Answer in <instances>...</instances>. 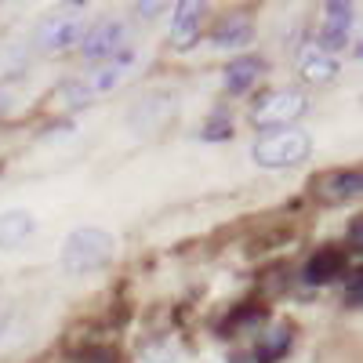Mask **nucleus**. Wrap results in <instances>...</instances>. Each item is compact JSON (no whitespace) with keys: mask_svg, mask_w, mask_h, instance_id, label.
<instances>
[{"mask_svg":"<svg viewBox=\"0 0 363 363\" xmlns=\"http://www.w3.org/2000/svg\"><path fill=\"white\" fill-rule=\"evenodd\" d=\"M116 240L106 229L95 225H80L62 240V269L73 277H87V272H99L113 262Z\"/></svg>","mask_w":363,"mask_h":363,"instance_id":"nucleus-1","label":"nucleus"},{"mask_svg":"<svg viewBox=\"0 0 363 363\" xmlns=\"http://www.w3.org/2000/svg\"><path fill=\"white\" fill-rule=\"evenodd\" d=\"M313 153V138L301 128H284V131H265L251 145V160L258 167H298Z\"/></svg>","mask_w":363,"mask_h":363,"instance_id":"nucleus-2","label":"nucleus"},{"mask_svg":"<svg viewBox=\"0 0 363 363\" xmlns=\"http://www.w3.org/2000/svg\"><path fill=\"white\" fill-rule=\"evenodd\" d=\"M306 109H309V102H306L301 91L272 87V91H265V95L255 99L251 120H255V128H262V131H284V128L294 124L298 116H306Z\"/></svg>","mask_w":363,"mask_h":363,"instance_id":"nucleus-3","label":"nucleus"},{"mask_svg":"<svg viewBox=\"0 0 363 363\" xmlns=\"http://www.w3.org/2000/svg\"><path fill=\"white\" fill-rule=\"evenodd\" d=\"M84 29H87V18H84V15L58 11V15H48V18L37 26L33 44H37L44 55H66V51L80 48Z\"/></svg>","mask_w":363,"mask_h":363,"instance_id":"nucleus-4","label":"nucleus"},{"mask_svg":"<svg viewBox=\"0 0 363 363\" xmlns=\"http://www.w3.org/2000/svg\"><path fill=\"white\" fill-rule=\"evenodd\" d=\"M120 51H128V26L120 18H99L84 29L80 40V55L91 62H109Z\"/></svg>","mask_w":363,"mask_h":363,"instance_id":"nucleus-5","label":"nucleus"},{"mask_svg":"<svg viewBox=\"0 0 363 363\" xmlns=\"http://www.w3.org/2000/svg\"><path fill=\"white\" fill-rule=\"evenodd\" d=\"M131 66H135V51H120L116 58H109V62H102V66H95L91 73L77 77V87L84 91L87 102L99 99V95H109V91H116L120 84L128 80Z\"/></svg>","mask_w":363,"mask_h":363,"instance_id":"nucleus-6","label":"nucleus"},{"mask_svg":"<svg viewBox=\"0 0 363 363\" xmlns=\"http://www.w3.org/2000/svg\"><path fill=\"white\" fill-rule=\"evenodd\" d=\"M359 189H363V174H359L356 167L323 171V174H316V182H313V196H316L320 203H330V207L356 200Z\"/></svg>","mask_w":363,"mask_h":363,"instance_id":"nucleus-7","label":"nucleus"},{"mask_svg":"<svg viewBox=\"0 0 363 363\" xmlns=\"http://www.w3.org/2000/svg\"><path fill=\"white\" fill-rule=\"evenodd\" d=\"M352 22H356V8L352 4H327L323 8V26H320V48L338 55L349 48L352 40Z\"/></svg>","mask_w":363,"mask_h":363,"instance_id":"nucleus-8","label":"nucleus"},{"mask_svg":"<svg viewBox=\"0 0 363 363\" xmlns=\"http://www.w3.org/2000/svg\"><path fill=\"white\" fill-rule=\"evenodd\" d=\"M203 15H207V4H196V0H182V4H174V15H171V48H178V51L193 48L196 37H200Z\"/></svg>","mask_w":363,"mask_h":363,"instance_id":"nucleus-9","label":"nucleus"},{"mask_svg":"<svg viewBox=\"0 0 363 363\" xmlns=\"http://www.w3.org/2000/svg\"><path fill=\"white\" fill-rule=\"evenodd\" d=\"M298 73L306 77V80H313V84L335 80V73H338V55L323 51L316 40L301 44V48H298Z\"/></svg>","mask_w":363,"mask_h":363,"instance_id":"nucleus-10","label":"nucleus"},{"mask_svg":"<svg viewBox=\"0 0 363 363\" xmlns=\"http://www.w3.org/2000/svg\"><path fill=\"white\" fill-rule=\"evenodd\" d=\"M251 37H255V18L247 11H233V15H225L215 26L211 44H215V48H247Z\"/></svg>","mask_w":363,"mask_h":363,"instance_id":"nucleus-11","label":"nucleus"},{"mask_svg":"<svg viewBox=\"0 0 363 363\" xmlns=\"http://www.w3.org/2000/svg\"><path fill=\"white\" fill-rule=\"evenodd\" d=\"M345 277V251L342 247H320L309 262H306V284H330V280H338Z\"/></svg>","mask_w":363,"mask_h":363,"instance_id":"nucleus-12","label":"nucleus"},{"mask_svg":"<svg viewBox=\"0 0 363 363\" xmlns=\"http://www.w3.org/2000/svg\"><path fill=\"white\" fill-rule=\"evenodd\" d=\"M33 233H37V218L29 215V211H22V207L4 211V215H0V251L22 247Z\"/></svg>","mask_w":363,"mask_h":363,"instance_id":"nucleus-13","label":"nucleus"},{"mask_svg":"<svg viewBox=\"0 0 363 363\" xmlns=\"http://www.w3.org/2000/svg\"><path fill=\"white\" fill-rule=\"evenodd\" d=\"M265 62L258 55H244V58H233V62L222 69V87L229 91V95H240V91H247L258 77H262Z\"/></svg>","mask_w":363,"mask_h":363,"instance_id":"nucleus-14","label":"nucleus"},{"mask_svg":"<svg viewBox=\"0 0 363 363\" xmlns=\"http://www.w3.org/2000/svg\"><path fill=\"white\" fill-rule=\"evenodd\" d=\"M174 113V102H171V95H153V99H145V102H138L135 109H131V128L135 131H157L164 120Z\"/></svg>","mask_w":363,"mask_h":363,"instance_id":"nucleus-15","label":"nucleus"},{"mask_svg":"<svg viewBox=\"0 0 363 363\" xmlns=\"http://www.w3.org/2000/svg\"><path fill=\"white\" fill-rule=\"evenodd\" d=\"M287 349H291V327H287V323H284V327L262 330L258 342H255V356H258L262 363H277Z\"/></svg>","mask_w":363,"mask_h":363,"instance_id":"nucleus-16","label":"nucleus"},{"mask_svg":"<svg viewBox=\"0 0 363 363\" xmlns=\"http://www.w3.org/2000/svg\"><path fill=\"white\" fill-rule=\"evenodd\" d=\"M345 306L349 309H359L363 306V272L359 269L345 277Z\"/></svg>","mask_w":363,"mask_h":363,"instance_id":"nucleus-17","label":"nucleus"},{"mask_svg":"<svg viewBox=\"0 0 363 363\" xmlns=\"http://www.w3.org/2000/svg\"><path fill=\"white\" fill-rule=\"evenodd\" d=\"M233 135V124H229V116L222 120V116H215V120H207V128H203V135L200 138H207V142H222V138H229Z\"/></svg>","mask_w":363,"mask_h":363,"instance_id":"nucleus-18","label":"nucleus"},{"mask_svg":"<svg viewBox=\"0 0 363 363\" xmlns=\"http://www.w3.org/2000/svg\"><path fill=\"white\" fill-rule=\"evenodd\" d=\"M178 356H174V349H167V345H149L142 356H138V363H174Z\"/></svg>","mask_w":363,"mask_h":363,"instance_id":"nucleus-19","label":"nucleus"},{"mask_svg":"<svg viewBox=\"0 0 363 363\" xmlns=\"http://www.w3.org/2000/svg\"><path fill=\"white\" fill-rule=\"evenodd\" d=\"M349 247H352V251L363 247V222H359V218L349 222Z\"/></svg>","mask_w":363,"mask_h":363,"instance_id":"nucleus-20","label":"nucleus"},{"mask_svg":"<svg viewBox=\"0 0 363 363\" xmlns=\"http://www.w3.org/2000/svg\"><path fill=\"white\" fill-rule=\"evenodd\" d=\"M15 106V91L11 87H4V84H0V116H4L8 109Z\"/></svg>","mask_w":363,"mask_h":363,"instance_id":"nucleus-21","label":"nucleus"},{"mask_svg":"<svg viewBox=\"0 0 363 363\" xmlns=\"http://www.w3.org/2000/svg\"><path fill=\"white\" fill-rule=\"evenodd\" d=\"M84 359H95V363H113V352H109V349H95V352H87Z\"/></svg>","mask_w":363,"mask_h":363,"instance_id":"nucleus-22","label":"nucleus"},{"mask_svg":"<svg viewBox=\"0 0 363 363\" xmlns=\"http://www.w3.org/2000/svg\"><path fill=\"white\" fill-rule=\"evenodd\" d=\"M135 11H138L142 18H153V11H164V4H138Z\"/></svg>","mask_w":363,"mask_h":363,"instance_id":"nucleus-23","label":"nucleus"}]
</instances>
